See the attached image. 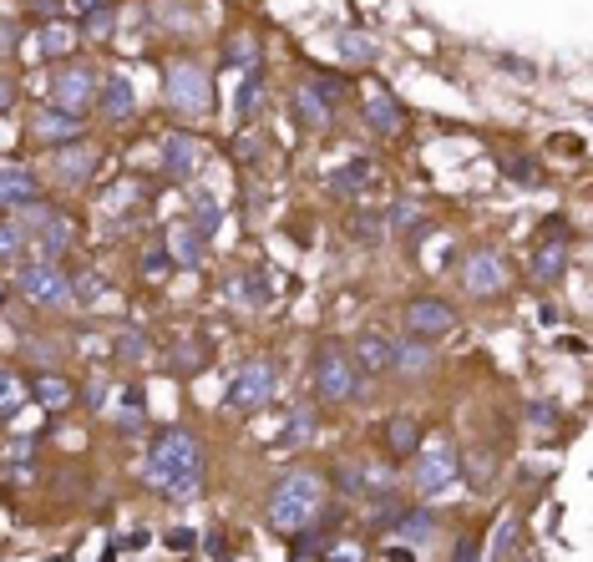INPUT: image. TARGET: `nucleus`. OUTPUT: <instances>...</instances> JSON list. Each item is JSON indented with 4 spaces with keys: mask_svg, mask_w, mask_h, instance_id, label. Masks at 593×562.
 <instances>
[{
    "mask_svg": "<svg viewBox=\"0 0 593 562\" xmlns=\"http://www.w3.org/2000/svg\"><path fill=\"white\" fill-rule=\"evenodd\" d=\"M340 56H345V61H355V66H370V61L381 56V46L370 41L365 31H340Z\"/></svg>",
    "mask_w": 593,
    "mask_h": 562,
    "instance_id": "36",
    "label": "nucleus"
},
{
    "mask_svg": "<svg viewBox=\"0 0 593 562\" xmlns=\"http://www.w3.org/2000/svg\"><path fill=\"white\" fill-rule=\"evenodd\" d=\"M462 289H467L472 299H497V294L507 289V264H502V254H497V249H472V254L462 259Z\"/></svg>",
    "mask_w": 593,
    "mask_h": 562,
    "instance_id": "11",
    "label": "nucleus"
},
{
    "mask_svg": "<svg viewBox=\"0 0 593 562\" xmlns=\"http://www.w3.org/2000/svg\"><path fill=\"white\" fill-rule=\"evenodd\" d=\"M92 6H102V0H61V11H71V16H87Z\"/></svg>",
    "mask_w": 593,
    "mask_h": 562,
    "instance_id": "58",
    "label": "nucleus"
},
{
    "mask_svg": "<svg viewBox=\"0 0 593 562\" xmlns=\"http://www.w3.org/2000/svg\"><path fill=\"white\" fill-rule=\"evenodd\" d=\"M16 107V82H6V76H0V117H6Z\"/></svg>",
    "mask_w": 593,
    "mask_h": 562,
    "instance_id": "56",
    "label": "nucleus"
},
{
    "mask_svg": "<svg viewBox=\"0 0 593 562\" xmlns=\"http://www.w3.org/2000/svg\"><path fill=\"white\" fill-rule=\"evenodd\" d=\"M330 481H335L340 497H365V461H340L330 471Z\"/></svg>",
    "mask_w": 593,
    "mask_h": 562,
    "instance_id": "37",
    "label": "nucleus"
},
{
    "mask_svg": "<svg viewBox=\"0 0 593 562\" xmlns=\"http://www.w3.org/2000/svg\"><path fill=\"white\" fill-rule=\"evenodd\" d=\"M325 562H365V547L360 542H330V552H325Z\"/></svg>",
    "mask_w": 593,
    "mask_h": 562,
    "instance_id": "50",
    "label": "nucleus"
},
{
    "mask_svg": "<svg viewBox=\"0 0 593 562\" xmlns=\"http://www.w3.org/2000/svg\"><path fill=\"white\" fill-rule=\"evenodd\" d=\"M467 471H472L477 487H492V476H497V456H492V451H477V456L467 461Z\"/></svg>",
    "mask_w": 593,
    "mask_h": 562,
    "instance_id": "47",
    "label": "nucleus"
},
{
    "mask_svg": "<svg viewBox=\"0 0 593 562\" xmlns=\"http://www.w3.org/2000/svg\"><path fill=\"white\" fill-rule=\"evenodd\" d=\"M350 360H355L360 375H386V370H391V340H386L381 330H365V335H355Z\"/></svg>",
    "mask_w": 593,
    "mask_h": 562,
    "instance_id": "19",
    "label": "nucleus"
},
{
    "mask_svg": "<svg viewBox=\"0 0 593 562\" xmlns=\"http://www.w3.org/2000/svg\"><path fill=\"white\" fill-rule=\"evenodd\" d=\"M391 532H396L406 547H426V542L436 537V512H431V507H406Z\"/></svg>",
    "mask_w": 593,
    "mask_h": 562,
    "instance_id": "24",
    "label": "nucleus"
},
{
    "mask_svg": "<svg viewBox=\"0 0 593 562\" xmlns=\"http://www.w3.org/2000/svg\"><path fill=\"white\" fill-rule=\"evenodd\" d=\"M416 497L421 502H431V497H441V492H452L457 487V476H462V456H457V446L452 441H421L416 451Z\"/></svg>",
    "mask_w": 593,
    "mask_h": 562,
    "instance_id": "4",
    "label": "nucleus"
},
{
    "mask_svg": "<svg viewBox=\"0 0 593 562\" xmlns=\"http://www.w3.org/2000/svg\"><path fill=\"white\" fill-rule=\"evenodd\" d=\"M21 406H26V385H21V375L0 365V421H16Z\"/></svg>",
    "mask_w": 593,
    "mask_h": 562,
    "instance_id": "31",
    "label": "nucleus"
},
{
    "mask_svg": "<svg viewBox=\"0 0 593 562\" xmlns=\"http://www.w3.org/2000/svg\"><path fill=\"white\" fill-rule=\"evenodd\" d=\"M31 244H41V259H46V264H56V259L71 249V244H77V218L56 208V213H51V218L36 228V238H31Z\"/></svg>",
    "mask_w": 593,
    "mask_h": 562,
    "instance_id": "17",
    "label": "nucleus"
},
{
    "mask_svg": "<svg viewBox=\"0 0 593 562\" xmlns=\"http://www.w3.org/2000/svg\"><path fill=\"white\" fill-rule=\"evenodd\" d=\"M386 562H411V547H391V552H386Z\"/></svg>",
    "mask_w": 593,
    "mask_h": 562,
    "instance_id": "60",
    "label": "nucleus"
},
{
    "mask_svg": "<svg viewBox=\"0 0 593 562\" xmlns=\"http://www.w3.org/2000/svg\"><path fill=\"white\" fill-rule=\"evenodd\" d=\"M259 97H264V87H259V76L249 71L244 82H239V102H234V117H239V122H249V117H254V107H259Z\"/></svg>",
    "mask_w": 593,
    "mask_h": 562,
    "instance_id": "43",
    "label": "nucleus"
},
{
    "mask_svg": "<svg viewBox=\"0 0 593 562\" xmlns=\"http://www.w3.org/2000/svg\"><path fill=\"white\" fill-rule=\"evenodd\" d=\"M310 375H315V390L320 400H360L365 395V375L355 370L350 350H340L335 340H325L310 360Z\"/></svg>",
    "mask_w": 593,
    "mask_h": 562,
    "instance_id": "3",
    "label": "nucleus"
},
{
    "mask_svg": "<svg viewBox=\"0 0 593 562\" xmlns=\"http://www.w3.org/2000/svg\"><path fill=\"white\" fill-rule=\"evenodd\" d=\"M168 107L178 117H208L213 112V76L193 61H178L168 71Z\"/></svg>",
    "mask_w": 593,
    "mask_h": 562,
    "instance_id": "6",
    "label": "nucleus"
},
{
    "mask_svg": "<svg viewBox=\"0 0 593 562\" xmlns=\"http://www.w3.org/2000/svg\"><path fill=\"white\" fill-rule=\"evenodd\" d=\"M82 400H87V411H107V380H102V375H97V380H87Z\"/></svg>",
    "mask_w": 593,
    "mask_h": 562,
    "instance_id": "53",
    "label": "nucleus"
},
{
    "mask_svg": "<svg viewBox=\"0 0 593 562\" xmlns=\"http://www.w3.org/2000/svg\"><path fill=\"white\" fill-rule=\"evenodd\" d=\"M112 355H117V360H147V335H142L137 325L117 330V340H112Z\"/></svg>",
    "mask_w": 593,
    "mask_h": 562,
    "instance_id": "40",
    "label": "nucleus"
},
{
    "mask_svg": "<svg viewBox=\"0 0 593 562\" xmlns=\"http://www.w3.org/2000/svg\"><path fill=\"white\" fill-rule=\"evenodd\" d=\"M71 299L77 304H107L112 299V279L102 269H82L77 279H71Z\"/></svg>",
    "mask_w": 593,
    "mask_h": 562,
    "instance_id": "30",
    "label": "nucleus"
},
{
    "mask_svg": "<svg viewBox=\"0 0 593 562\" xmlns=\"http://www.w3.org/2000/svg\"><path fill=\"white\" fill-rule=\"evenodd\" d=\"M51 213H56V203H51V198H41V193H36V198H26V203H16V223H21L31 238H36V228H41Z\"/></svg>",
    "mask_w": 593,
    "mask_h": 562,
    "instance_id": "38",
    "label": "nucleus"
},
{
    "mask_svg": "<svg viewBox=\"0 0 593 562\" xmlns=\"http://www.w3.org/2000/svg\"><path fill=\"white\" fill-rule=\"evenodd\" d=\"M274 390H279V365H274L269 355H254V360L234 375V385H229V395H224V411L254 416V411H264L269 400H274Z\"/></svg>",
    "mask_w": 593,
    "mask_h": 562,
    "instance_id": "5",
    "label": "nucleus"
},
{
    "mask_svg": "<svg viewBox=\"0 0 593 562\" xmlns=\"http://www.w3.org/2000/svg\"><path fill=\"white\" fill-rule=\"evenodd\" d=\"M325 487L330 481L315 471V466H294L274 481V492H269V527L279 537H294V532H305L320 512H325Z\"/></svg>",
    "mask_w": 593,
    "mask_h": 562,
    "instance_id": "2",
    "label": "nucleus"
},
{
    "mask_svg": "<svg viewBox=\"0 0 593 562\" xmlns=\"http://www.w3.org/2000/svg\"><path fill=\"white\" fill-rule=\"evenodd\" d=\"M158 157H163V173L168 178H193L198 168H203V142L193 137V132H168L163 137V147H158Z\"/></svg>",
    "mask_w": 593,
    "mask_h": 562,
    "instance_id": "13",
    "label": "nucleus"
},
{
    "mask_svg": "<svg viewBox=\"0 0 593 562\" xmlns=\"http://www.w3.org/2000/svg\"><path fill=\"white\" fill-rule=\"evenodd\" d=\"M97 82H102V76H97L87 61H66V66H56V71H51V107L82 117V107L97 102Z\"/></svg>",
    "mask_w": 593,
    "mask_h": 562,
    "instance_id": "9",
    "label": "nucleus"
},
{
    "mask_svg": "<svg viewBox=\"0 0 593 562\" xmlns=\"http://www.w3.org/2000/svg\"><path fill=\"white\" fill-rule=\"evenodd\" d=\"M203 365H208V345H203V340H178V350H173V370L188 375V370H203Z\"/></svg>",
    "mask_w": 593,
    "mask_h": 562,
    "instance_id": "41",
    "label": "nucleus"
},
{
    "mask_svg": "<svg viewBox=\"0 0 593 562\" xmlns=\"http://www.w3.org/2000/svg\"><path fill=\"white\" fill-rule=\"evenodd\" d=\"M26 249H31V233L16 218H0V264H16Z\"/></svg>",
    "mask_w": 593,
    "mask_h": 562,
    "instance_id": "32",
    "label": "nucleus"
},
{
    "mask_svg": "<svg viewBox=\"0 0 593 562\" xmlns=\"http://www.w3.org/2000/svg\"><path fill=\"white\" fill-rule=\"evenodd\" d=\"M528 421H533V426H558L553 400H533V406H528Z\"/></svg>",
    "mask_w": 593,
    "mask_h": 562,
    "instance_id": "55",
    "label": "nucleus"
},
{
    "mask_svg": "<svg viewBox=\"0 0 593 562\" xmlns=\"http://www.w3.org/2000/svg\"><path fill=\"white\" fill-rule=\"evenodd\" d=\"M97 107H102L107 122H127L137 112V92H132V82H127L122 71H112V76H102V82H97Z\"/></svg>",
    "mask_w": 593,
    "mask_h": 562,
    "instance_id": "16",
    "label": "nucleus"
},
{
    "mask_svg": "<svg viewBox=\"0 0 593 562\" xmlns=\"http://www.w3.org/2000/svg\"><path fill=\"white\" fill-rule=\"evenodd\" d=\"M92 173H97V147H87V142H66V147H56V157H51V178H56L61 188H82Z\"/></svg>",
    "mask_w": 593,
    "mask_h": 562,
    "instance_id": "12",
    "label": "nucleus"
},
{
    "mask_svg": "<svg viewBox=\"0 0 593 562\" xmlns=\"http://www.w3.org/2000/svg\"><path fill=\"white\" fill-rule=\"evenodd\" d=\"M386 441H391V456H411V451L421 446V426H416L411 416H396V421L386 426Z\"/></svg>",
    "mask_w": 593,
    "mask_h": 562,
    "instance_id": "34",
    "label": "nucleus"
},
{
    "mask_svg": "<svg viewBox=\"0 0 593 562\" xmlns=\"http://www.w3.org/2000/svg\"><path fill=\"white\" fill-rule=\"evenodd\" d=\"M452 562H482V537H477V532L457 537V557H452Z\"/></svg>",
    "mask_w": 593,
    "mask_h": 562,
    "instance_id": "52",
    "label": "nucleus"
},
{
    "mask_svg": "<svg viewBox=\"0 0 593 562\" xmlns=\"http://www.w3.org/2000/svg\"><path fill=\"white\" fill-rule=\"evenodd\" d=\"M512 537H517V517H502V522H497V542H492V557H507V552H512Z\"/></svg>",
    "mask_w": 593,
    "mask_h": 562,
    "instance_id": "51",
    "label": "nucleus"
},
{
    "mask_svg": "<svg viewBox=\"0 0 593 562\" xmlns=\"http://www.w3.org/2000/svg\"><path fill=\"white\" fill-rule=\"evenodd\" d=\"M16 294L31 299V304H46V309L77 304V299H71V274H66L61 264H46V259H31V264L16 274Z\"/></svg>",
    "mask_w": 593,
    "mask_h": 562,
    "instance_id": "7",
    "label": "nucleus"
},
{
    "mask_svg": "<svg viewBox=\"0 0 593 562\" xmlns=\"http://www.w3.org/2000/svg\"><path fill=\"white\" fill-rule=\"evenodd\" d=\"M563 269H568V244H563V238H543L538 254H533V279L538 284H558Z\"/></svg>",
    "mask_w": 593,
    "mask_h": 562,
    "instance_id": "26",
    "label": "nucleus"
},
{
    "mask_svg": "<svg viewBox=\"0 0 593 562\" xmlns=\"http://www.w3.org/2000/svg\"><path fill=\"white\" fill-rule=\"evenodd\" d=\"M163 249H168V259H173L178 269H203V259H208V233H198V228L183 218V223L168 233Z\"/></svg>",
    "mask_w": 593,
    "mask_h": 562,
    "instance_id": "18",
    "label": "nucleus"
},
{
    "mask_svg": "<svg viewBox=\"0 0 593 562\" xmlns=\"http://www.w3.org/2000/svg\"><path fill=\"white\" fill-rule=\"evenodd\" d=\"M370 178H376V168H370L365 157H350L345 168H335V173H330V193H335V198H345V203H355V198L370 188Z\"/></svg>",
    "mask_w": 593,
    "mask_h": 562,
    "instance_id": "22",
    "label": "nucleus"
},
{
    "mask_svg": "<svg viewBox=\"0 0 593 562\" xmlns=\"http://www.w3.org/2000/svg\"><path fill=\"white\" fill-rule=\"evenodd\" d=\"M168 269H173V259H168L163 244H153V249L142 254V279H158V274H168Z\"/></svg>",
    "mask_w": 593,
    "mask_h": 562,
    "instance_id": "48",
    "label": "nucleus"
},
{
    "mask_svg": "<svg viewBox=\"0 0 593 562\" xmlns=\"http://www.w3.org/2000/svg\"><path fill=\"white\" fill-rule=\"evenodd\" d=\"M457 330V309L447 299H436V294H421L406 304V335L411 340H441V335H452Z\"/></svg>",
    "mask_w": 593,
    "mask_h": 562,
    "instance_id": "10",
    "label": "nucleus"
},
{
    "mask_svg": "<svg viewBox=\"0 0 593 562\" xmlns=\"http://www.w3.org/2000/svg\"><path fill=\"white\" fill-rule=\"evenodd\" d=\"M391 492H401V487H396V471H391L386 461H365V502L391 497Z\"/></svg>",
    "mask_w": 593,
    "mask_h": 562,
    "instance_id": "35",
    "label": "nucleus"
},
{
    "mask_svg": "<svg viewBox=\"0 0 593 562\" xmlns=\"http://www.w3.org/2000/svg\"><path fill=\"white\" fill-rule=\"evenodd\" d=\"M502 173H507L512 183H523V188H538V183H543V173L528 163V157H502Z\"/></svg>",
    "mask_w": 593,
    "mask_h": 562,
    "instance_id": "46",
    "label": "nucleus"
},
{
    "mask_svg": "<svg viewBox=\"0 0 593 562\" xmlns=\"http://www.w3.org/2000/svg\"><path fill=\"white\" fill-rule=\"evenodd\" d=\"M391 370L401 375V380H426L431 370H436V350L426 345V340H391Z\"/></svg>",
    "mask_w": 593,
    "mask_h": 562,
    "instance_id": "15",
    "label": "nucleus"
},
{
    "mask_svg": "<svg viewBox=\"0 0 593 562\" xmlns=\"http://www.w3.org/2000/svg\"><path fill=\"white\" fill-rule=\"evenodd\" d=\"M381 218H386V228H396V233H426V208H421L416 198H396Z\"/></svg>",
    "mask_w": 593,
    "mask_h": 562,
    "instance_id": "29",
    "label": "nucleus"
},
{
    "mask_svg": "<svg viewBox=\"0 0 593 562\" xmlns=\"http://www.w3.org/2000/svg\"><path fill=\"white\" fill-rule=\"evenodd\" d=\"M345 233H350V244H360V249H381L386 244V218L370 213V208H355L345 218Z\"/></svg>",
    "mask_w": 593,
    "mask_h": 562,
    "instance_id": "25",
    "label": "nucleus"
},
{
    "mask_svg": "<svg viewBox=\"0 0 593 562\" xmlns=\"http://www.w3.org/2000/svg\"><path fill=\"white\" fill-rule=\"evenodd\" d=\"M36 198V173L26 163H0V208H16Z\"/></svg>",
    "mask_w": 593,
    "mask_h": 562,
    "instance_id": "23",
    "label": "nucleus"
},
{
    "mask_svg": "<svg viewBox=\"0 0 593 562\" xmlns=\"http://www.w3.org/2000/svg\"><path fill=\"white\" fill-rule=\"evenodd\" d=\"M365 122H370V132H381V137L401 132V107H396V97H391V92H370V97H365Z\"/></svg>",
    "mask_w": 593,
    "mask_h": 562,
    "instance_id": "27",
    "label": "nucleus"
},
{
    "mask_svg": "<svg viewBox=\"0 0 593 562\" xmlns=\"http://www.w3.org/2000/svg\"><path fill=\"white\" fill-rule=\"evenodd\" d=\"M224 56H229V66H244V71H254V66H259V41H254V36H234Z\"/></svg>",
    "mask_w": 593,
    "mask_h": 562,
    "instance_id": "44",
    "label": "nucleus"
},
{
    "mask_svg": "<svg viewBox=\"0 0 593 562\" xmlns=\"http://www.w3.org/2000/svg\"><path fill=\"white\" fill-rule=\"evenodd\" d=\"M188 223L198 233H213L218 223H224V203H218L213 193H193V208H188Z\"/></svg>",
    "mask_w": 593,
    "mask_h": 562,
    "instance_id": "33",
    "label": "nucleus"
},
{
    "mask_svg": "<svg viewBox=\"0 0 593 562\" xmlns=\"http://www.w3.org/2000/svg\"><path fill=\"white\" fill-rule=\"evenodd\" d=\"M31 11H36V16H46V21H56V11H61V0H31Z\"/></svg>",
    "mask_w": 593,
    "mask_h": 562,
    "instance_id": "59",
    "label": "nucleus"
},
{
    "mask_svg": "<svg viewBox=\"0 0 593 562\" xmlns=\"http://www.w3.org/2000/svg\"><path fill=\"white\" fill-rule=\"evenodd\" d=\"M112 426H117L122 436H132V431H142V426H147V390H142V385H127V390L117 395V406H112Z\"/></svg>",
    "mask_w": 593,
    "mask_h": 562,
    "instance_id": "20",
    "label": "nucleus"
},
{
    "mask_svg": "<svg viewBox=\"0 0 593 562\" xmlns=\"http://www.w3.org/2000/svg\"><path fill=\"white\" fill-rule=\"evenodd\" d=\"M142 188L132 183V178H122L117 188H107V198H102V208H107V218H122L127 208H132V198H137Z\"/></svg>",
    "mask_w": 593,
    "mask_h": 562,
    "instance_id": "42",
    "label": "nucleus"
},
{
    "mask_svg": "<svg viewBox=\"0 0 593 562\" xmlns=\"http://www.w3.org/2000/svg\"><path fill=\"white\" fill-rule=\"evenodd\" d=\"M112 26H117V6H112V0H102V6L87 11V36H92V41H102Z\"/></svg>",
    "mask_w": 593,
    "mask_h": 562,
    "instance_id": "45",
    "label": "nucleus"
},
{
    "mask_svg": "<svg viewBox=\"0 0 593 562\" xmlns=\"http://www.w3.org/2000/svg\"><path fill=\"white\" fill-rule=\"evenodd\" d=\"M340 76H305L300 87H294V122L300 127H310V132H320V127H330V117H335V102H340Z\"/></svg>",
    "mask_w": 593,
    "mask_h": 562,
    "instance_id": "8",
    "label": "nucleus"
},
{
    "mask_svg": "<svg viewBox=\"0 0 593 562\" xmlns=\"http://www.w3.org/2000/svg\"><path fill=\"white\" fill-rule=\"evenodd\" d=\"M31 137L66 147V142H82V117L77 112H61V107H36L31 112Z\"/></svg>",
    "mask_w": 593,
    "mask_h": 562,
    "instance_id": "14",
    "label": "nucleus"
},
{
    "mask_svg": "<svg viewBox=\"0 0 593 562\" xmlns=\"http://www.w3.org/2000/svg\"><path fill=\"white\" fill-rule=\"evenodd\" d=\"M11 51H16V26L0 21V56H11Z\"/></svg>",
    "mask_w": 593,
    "mask_h": 562,
    "instance_id": "57",
    "label": "nucleus"
},
{
    "mask_svg": "<svg viewBox=\"0 0 593 562\" xmlns=\"http://www.w3.org/2000/svg\"><path fill=\"white\" fill-rule=\"evenodd\" d=\"M315 431H320V411L310 406H289V421H284V436H279V446L284 451H300V446H310L315 441Z\"/></svg>",
    "mask_w": 593,
    "mask_h": 562,
    "instance_id": "21",
    "label": "nucleus"
},
{
    "mask_svg": "<svg viewBox=\"0 0 593 562\" xmlns=\"http://www.w3.org/2000/svg\"><path fill=\"white\" fill-rule=\"evenodd\" d=\"M224 294H229L234 304H254V274H229Z\"/></svg>",
    "mask_w": 593,
    "mask_h": 562,
    "instance_id": "49",
    "label": "nucleus"
},
{
    "mask_svg": "<svg viewBox=\"0 0 593 562\" xmlns=\"http://www.w3.org/2000/svg\"><path fill=\"white\" fill-rule=\"evenodd\" d=\"M71 46H77V26H71V21H51V26L41 31V51H46V56H66Z\"/></svg>",
    "mask_w": 593,
    "mask_h": 562,
    "instance_id": "39",
    "label": "nucleus"
},
{
    "mask_svg": "<svg viewBox=\"0 0 593 562\" xmlns=\"http://www.w3.org/2000/svg\"><path fill=\"white\" fill-rule=\"evenodd\" d=\"M31 395L41 400L46 411H66L71 400H77V395H71V380H61L56 370H41V375L31 380Z\"/></svg>",
    "mask_w": 593,
    "mask_h": 562,
    "instance_id": "28",
    "label": "nucleus"
},
{
    "mask_svg": "<svg viewBox=\"0 0 593 562\" xmlns=\"http://www.w3.org/2000/svg\"><path fill=\"white\" fill-rule=\"evenodd\" d=\"M203 466H208V451L193 431L183 426H163L153 431V441H147V456H142V476L147 487H153L163 502L183 507L203 492Z\"/></svg>",
    "mask_w": 593,
    "mask_h": 562,
    "instance_id": "1",
    "label": "nucleus"
},
{
    "mask_svg": "<svg viewBox=\"0 0 593 562\" xmlns=\"http://www.w3.org/2000/svg\"><path fill=\"white\" fill-rule=\"evenodd\" d=\"M26 350H31V355H36V360H41L46 370H51V365L61 360V345H51V340H26Z\"/></svg>",
    "mask_w": 593,
    "mask_h": 562,
    "instance_id": "54",
    "label": "nucleus"
}]
</instances>
